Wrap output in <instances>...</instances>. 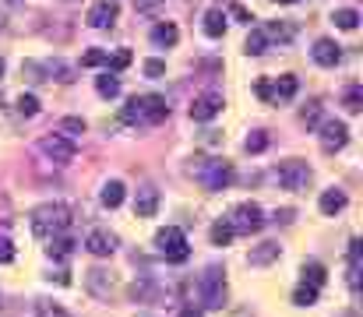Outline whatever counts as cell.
I'll return each mask as SVG.
<instances>
[{
  "instance_id": "cell-14",
  "label": "cell",
  "mask_w": 363,
  "mask_h": 317,
  "mask_svg": "<svg viewBox=\"0 0 363 317\" xmlns=\"http://www.w3.org/2000/svg\"><path fill=\"white\" fill-rule=\"evenodd\" d=\"M339 60H342V50L331 39H318L314 43V63H321V68H335Z\"/></svg>"
},
{
  "instance_id": "cell-34",
  "label": "cell",
  "mask_w": 363,
  "mask_h": 317,
  "mask_svg": "<svg viewBox=\"0 0 363 317\" xmlns=\"http://www.w3.org/2000/svg\"><path fill=\"white\" fill-rule=\"evenodd\" d=\"M346 110H349V113H360V110H363V92H360V85H353V88L346 92Z\"/></svg>"
},
{
  "instance_id": "cell-26",
  "label": "cell",
  "mask_w": 363,
  "mask_h": 317,
  "mask_svg": "<svg viewBox=\"0 0 363 317\" xmlns=\"http://www.w3.org/2000/svg\"><path fill=\"white\" fill-rule=\"evenodd\" d=\"M349 289L360 293V240L349 243Z\"/></svg>"
},
{
  "instance_id": "cell-42",
  "label": "cell",
  "mask_w": 363,
  "mask_h": 317,
  "mask_svg": "<svg viewBox=\"0 0 363 317\" xmlns=\"http://www.w3.org/2000/svg\"><path fill=\"white\" fill-rule=\"evenodd\" d=\"M233 18H240V21H247V25L254 21V18H251V11H247V8H240V4L233 8Z\"/></svg>"
},
{
  "instance_id": "cell-3",
  "label": "cell",
  "mask_w": 363,
  "mask_h": 317,
  "mask_svg": "<svg viewBox=\"0 0 363 317\" xmlns=\"http://www.w3.org/2000/svg\"><path fill=\"white\" fill-rule=\"evenodd\" d=\"M191 173L198 176V183L205 187V190H226L229 183H233V166L226 163V158H205V155H198V158H191Z\"/></svg>"
},
{
  "instance_id": "cell-11",
  "label": "cell",
  "mask_w": 363,
  "mask_h": 317,
  "mask_svg": "<svg viewBox=\"0 0 363 317\" xmlns=\"http://www.w3.org/2000/svg\"><path fill=\"white\" fill-rule=\"evenodd\" d=\"M116 18H120V4H116V0H99V4L88 11V25H92V28H113Z\"/></svg>"
},
{
  "instance_id": "cell-25",
  "label": "cell",
  "mask_w": 363,
  "mask_h": 317,
  "mask_svg": "<svg viewBox=\"0 0 363 317\" xmlns=\"http://www.w3.org/2000/svg\"><path fill=\"white\" fill-rule=\"evenodd\" d=\"M50 254H53V258H68V254L74 250V240L68 236V229L64 233H56V236H50V247H46Z\"/></svg>"
},
{
  "instance_id": "cell-40",
  "label": "cell",
  "mask_w": 363,
  "mask_h": 317,
  "mask_svg": "<svg viewBox=\"0 0 363 317\" xmlns=\"http://www.w3.org/2000/svg\"><path fill=\"white\" fill-rule=\"evenodd\" d=\"M145 74L148 78H163L166 74V63L163 60H145Z\"/></svg>"
},
{
  "instance_id": "cell-8",
  "label": "cell",
  "mask_w": 363,
  "mask_h": 317,
  "mask_svg": "<svg viewBox=\"0 0 363 317\" xmlns=\"http://www.w3.org/2000/svg\"><path fill=\"white\" fill-rule=\"evenodd\" d=\"M39 148H43V155H50L56 166H68V163H74V155H78V145L68 138V134H46L43 141H39Z\"/></svg>"
},
{
  "instance_id": "cell-22",
  "label": "cell",
  "mask_w": 363,
  "mask_h": 317,
  "mask_svg": "<svg viewBox=\"0 0 363 317\" xmlns=\"http://www.w3.org/2000/svg\"><path fill=\"white\" fill-rule=\"evenodd\" d=\"M208 236H211V247H229L236 233H233V226H229L226 218H219L216 226H211V233H208Z\"/></svg>"
},
{
  "instance_id": "cell-36",
  "label": "cell",
  "mask_w": 363,
  "mask_h": 317,
  "mask_svg": "<svg viewBox=\"0 0 363 317\" xmlns=\"http://www.w3.org/2000/svg\"><path fill=\"white\" fill-rule=\"evenodd\" d=\"M254 95H258V99H265V103H276V92H271V81L268 78L254 81Z\"/></svg>"
},
{
  "instance_id": "cell-23",
  "label": "cell",
  "mask_w": 363,
  "mask_h": 317,
  "mask_svg": "<svg viewBox=\"0 0 363 317\" xmlns=\"http://www.w3.org/2000/svg\"><path fill=\"white\" fill-rule=\"evenodd\" d=\"M222 32H226V14H222L219 8H216V11H208V14H205V36L219 39Z\"/></svg>"
},
{
  "instance_id": "cell-33",
  "label": "cell",
  "mask_w": 363,
  "mask_h": 317,
  "mask_svg": "<svg viewBox=\"0 0 363 317\" xmlns=\"http://www.w3.org/2000/svg\"><path fill=\"white\" fill-rule=\"evenodd\" d=\"M244 148H247L251 155L265 152V148H268V134H265V131H251V134H247V141H244Z\"/></svg>"
},
{
  "instance_id": "cell-30",
  "label": "cell",
  "mask_w": 363,
  "mask_h": 317,
  "mask_svg": "<svg viewBox=\"0 0 363 317\" xmlns=\"http://www.w3.org/2000/svg\"><path fill=\"white\" fill-rule=\"evenodd\" d=\"M96 92L103 95V99H116V95H120V81L113 74H103V78H96Z\"/></svg>"
},
{
  "instance_id": "cell-15",
  "label": "cell",
  "mask_w": 363,
  "mask_h": 317,
  "mask_svg": "<svg viewBox=\"0 0 363 317\" xmlns=\"http://www.w3.org/2000/svg\"><path fill=\"white\" fill-rule=\"evenodd\" d=\"M261 32H265L268 43H289L296 36V25H289V21H268Z\"/></svg>"
},
{
  "instance_id": "cell-29",
  "label": "cell",
  "mask_w": 363,
  "mask_h": 317,
  "mask_svg": "<svg viewBox=\"0 0 363 317\" xmlns=\"http://www.w3.org/2000/svg\"><path fill=\"white\" fill-rule=\"evenodd\" d=\"M265 46H268L265 32H261V28H251V36H247V43H244V53H247V57H261Z\"/></svg>"
},
{
  "instance_id": "cell-2",
  "label": "cell",
  "mask_w": 363,
  "mask_h": 317,
  "mask_svg": "<svg viewBox=\"0 0 363 317\" xmlns=\"http://www.w3.org/2000/svg\"><path fill=\"white\" fill-rule=\"evenodd\" d=\"M32 233L39 236V240H50V236H56V233H64L68 226H71V208L68 205H60V201H50V205H39V208H32Z\"/></svg>"
},
{
  "instance_id": "cell-20",
  "label": "cell",
  "mask_w": 363,
  "mask_h": 317,
  "mask_svg": "<svg viewBox=\"0 0 363 317\" xmlns=\"http://www.w3.org/2000/svg\"><path fill=\"white\" fill-rule=\"evenodd\" d=\"M279 258V243H258L254 250H251V265H271V261H276Z\"/></svg>"
},
{
  "instance_id": "cell-35",
  "label": "cell",
  "mask_w": 363,
  "mask_h": 317,
  "mask_svg": "<svg viewBox=\"0 0 363 317\" xmlns=\"http://www.w3.org/2000/svg\"><path fill=\"white\" fill-rule=\"evenodd\" d=\"M106 63H110L113 71H124L127 63H131V50H116L113 57H106Z\"/></svg>"
},
{
  "instance_id": "cell-9",
  "label": "cell",
  "mask_w": 363,
  "mask_h": 317,
  "mask_svg": "<svg viewBox=\"0 0 363 317\" xmlns=\"http://www.w3.org/2000/svg\"><path fill=\"white\" fill-rule=\"evenodd\" d=\"M349 141V127L342 120H324L321 123V148L324 152H342Z\"/></svg>"
},
{
  "instance_id": "cell-10",
  "label": "cell",
  "mask_w": 363,
  "mask_h": 317,
  "mask_svg": "<svg viewBox=\"0 0 363 317\" xmlns=\"http://www.w3.org/2000/svg\"><path fill=\"white\" fill-rule=\"evenodd\" d=\"M219 113H222V95L219 92H205V95H198V99L191 103V120H198V123L219 116Z\"/></svg>"
},
{
  "instance_id": "cell-44",
  "label": "cell",
  "mask_w": 363,
  "mask_h": 317,
  "mask_svg": "<svg viewBox=\"0 0 363 317\" xmlns=\"http://www.w3.org/2000/svg\"><path fill=\"white\" fill-rule=\"evenodd\" d=\"M276 222H282V226H286V222H293V212H289V208H282V212H276Z\"/></svg>"
},
{
  "instance_id": "cell-18",
  "label": "cell",
  "mask_w": 363,
  "mask_h": 317,
  "mask_svg": "<svg viewBox=\"0 0 363 317\" xmlns=\"http://www.w3.org/2000/svg\"><path fill=\"white\" fill-rule=\"evenodd\" d=\"M124 194H127V190H124V183H120V180H110V183H103V194H99V201H103L106 208H120V205H124Z\"/></svg>"
},
{
  "instance_id": "cell-5",
  "label": "cell",
  "mask_w": 363,
  "mask_h": 317,
  "mask_svg": "<svg viewBox=\"0 0 363 317\" xmlns=\"http://www.w3.org/2000/svg\"><path fill=\"white\" fill-rule=\"evenodd\" d=\"M229 226H233V233L236 236H251V233H258L261 226H265V212H261V205L258 201H240L233 212H229Z\"/></svg>"
},
{
  "instance_id": "cell-1",
  "label": "cell",
  "mask_w": 363,
  "mask_h": 317,
  "mask_svg": "<svg viewBox=\"0 0 363 317\" xmlns=\"http://www.w3.org/2000/svg\"><path fill=\"white\" fill-rule=\"evenodd\" d=\"M169 116V106L163 95L148 92V95H134V99H127V106L120 110V120L124 123H163Z\"/></svg>"
},
{
  "instance_id": "cell-4",
  "label": "cell",
  "mask_w": 363,
  "mask_h": 317,
  "mask_svg": "<svg viewBox=\"0 0 363 317\" xmlns=\"http://www.w3.org/2000/svg\"><path fill=\"white\" fill-rule=\"evenodd\" d=\"M156 247H159L163 258H166V261H173V265H184V261L191 258V243H187L184 229H176V226L159 229V233H156Z\"/></svg>"
},
{
  "instance_id": "cell-45",
  "label": "cell",
  "mask_w": 363,
  "mask_h": 317,
  "mask_svg": "<svg viewBox=\"0 0 363 317\" xmlns=\"http://www.w3.org/2000/svg\"><path fill=\"white\" fill-rule=\"evenodd\" d=\"M134 4H138L141 11H148V8H156V4H159V0H134Z\"/></svg>"
},
{
  "instance_id": "cell-7",
  "label": "cell",
  "mask_w": 363,
  "mask_h": 317,
  "mask_svg": "<svg viewBox=\"0 0 363 317\" xmlns=\"http://www.w3.org/2000/svg\"><path fill=\"white\" fill-rule=\"evenodd\" d=\"M201 303L208 310H222L226 307V282H222V272L219 268H208L201 275Z\"/></svg>"
},
{
  "instance_id": "cell-28",
  "label": "cell",
  "mask_w": 363,
  "mask_h": 317,
  "mask_svg": "<svg viewBox=\"0 0 363 317\" xmlns=\"http://www.w3.org/2000/svg\"><path fill=\"white\" fill-rule=\"evenodd\" d=\"M304 282H311V285H318V289H321V285L328 282L324 265H321V261H307V265H304Z\"/></svg>"
},
{
  "instance_id": "cell-27",
  "label": "cell",
  "mask_w": 363,
  "mask_h": 317,
  "mask_svg": "<svg viewBox=\"0 0 363 317\" xmlns=\"http://www.w3.org/2000/svg\"><path fill=\"white\" fill-rule=\"evenodd\" d=\"M331 21H335L342 32H353V28L360 25V11H353V8H339L335 14H331Z\"/></svg>"
},
{
  "instance_id": "cell-24",
  "label": "cell",
  "mask_w": 363,
  "mask_h": 317,
  "mask_svg": "<svg viewBox=\"0 0 363 317\" xmlns=\"http://www.w3.org/2000/svg\"><path fill=\"white\" fill-rule=\"evenodd\" d=\"M296 88H300V81H296L293 74L276 78V85H271V92H276V103H279V99H293V95H296Z\"/></svg>"
},
{
  "instance_id": "cell-31",
  "label": "cell",
  "mask_w": 363,
  "mask_h": 317,
  "mask_svg": "<svg viewBox=\"0 0 363 317\" xmlns=\"http://www.w3.org/2000/svg\"><path fill=\"white\" fill-rule=\"evenodd\" d=\"M18 113H21V116H36V113H39V99H36L32 92L18 95Z\"/></svg>"
},
{
  "instance_id": "cell-41",
  "label": "cell",
  "mask_w": 363,
  "mask_h": 317,
  "mask_svg": "<svg viewBox=\"0 0 363 317\" xmlns=\"http://www.w3.org/2000/svg\"><path fill=\"white\" fill-rule=\"evenodd\" d=\"M318 113H321V106H318V103H311L304 113H300V120H304V123H318Z\"/></svg>"
},
{
  "instance_id": "cell-12",
  "label": "cell",
  "mask_w": 363,
  "mask_h": 317,
  "mask_svg": "<svg viewBox=\"0 0 363 317\" xmlns=\"http://www.w3.org/2000/svg\"><path fill=\"white\" fill-rule=\"evenodd\" d=\"M85 250L96 254V258H110V254L116 250V236L106 233V229H92V233L85 236Z\"/></svg>"
},
{
  "instance_id": "cell-43",
  "label": "cell",
  "mask_w": 363,
  "mask_h": 317,
  "mask_svg": "<svg viewBox=\"0 0 363 317\" xmlns=\"http://www.w3.org/2000/svg\"><path fill=\"white\" fill-rule=\"evenodd\" d=\"M180 317H205V314H201V307H191V303H187L184 310H180Z\"/></svg>"
},
{
  "instance_id": "cell-6",
  "label": "cell",
  "mask_w": 363,
  "mask_h": 317,
  "mask_svg": "<svg viewBox=\"0 0 363 317\" xmlns=\"http://www.w3.org/2000/svg\"><path fill=\"white\" fill-rule=\"evenodd\" d=\"M276 176H279L282 190H307L311 187V166L304 158H286V163H279Z\"/></svg>"
},
{
  "instance_id": "cell-17",
  "label": "cell",
  "mask_w": 363,
  "mask_h": 317,
  "mask_svg": "<svg viewBox=\"0 0 363 317\" xmlns=\"http://www.w3.org/2000/svg\"><path fill=\"white\" fill-rule=\"evenodd\" d=\"M85 282H88V289H92L96 296H106V293L113 289V278H110V272H103V268L85 272Z\"/></svg>"
},
{
  "instance_id": "cell-38",
  "label": "cell",
  "mask_w": 363,
  "mask_h": 317,
  "mask_svg": "<svg viewBox=\"0 0 363 317\" xmlns=\"http://www.w3.org/2000/svg\"><path fill=\"white\" fill-rule=\"evenodd\" d=\"M106 57H110V53H103V50H88V53L81 57V63H85V68H99V63H106Z\"/></svg>"
},
{
  "instance_id": "cell-46",
  "label": "cell",
  "mask_w": 363,
  "mask_h": 317,
  "mask_svg": "<svg viewBox=\"0 0 363 317\" xmlns=\"http://www.w3.org/2000/svg\"><path fill=\"white\" fill-rule=\"evenodd\" d=\"M0 78H4V60H0Z\"/></svg>"
},
{
  "instance_id": "cell-19",
  "label": "cell",
  "mask_w": 363,
  "mask_h": 317,
  "mask_svg": "<svg viewBox=\"0 0 363 317\" xmlns=\"http://www.w3.org/2000/svg\"><path fill=\"white\" fill-rule=\"evenodd\" d=\"M176 39H180V32H176L173 21H159V25L152 28V43H156V46H176Z\"/></svg>"
},
{
  "instance_id": "cell-21",
  "label": "cell",
  "mask_w": 363,
  "mask_h": 317,
  "mask_svg": "<svg viewBox=\"0 0 363 317\" xmlns=\"http://www.w3.org/2000/svg\"><path fill=\"white\" fill-rule=\"evenodd\" d=\"M318 293H321L318 285H311V282H300L296 289H293V303H296V307H314V303H318Z\"/></svg>"
},
{
  "instance_id": "cell-32",
  "label": "cell",
  "mask_w": 363,
  "mask_h": 317,
  "mask_svg": "<svg viewBox=\"0 0 363 317\" xmlns=\"http://www.w3.org/2000/svg\"><path fill=\"white\" fill-rule=\"evenodd\" d=\"M60 131H64L68 138H78V134H85V120L81 116H64L60 120Z\"/></svg>"
},
{
  "instance_id": "cell-16",
  "label": "cell",
  "mask_w": 363,
  "mask_h": 317,
  "mask_svg": "<svg viewBox=\"0 0 363 317\" xmlns=\"http://www.w3.org/2000/svg\"><path fill=\"white\" fill-rule=\"evenodd\" d=\"M318 205H321V212H324V215H339V212L346 208V190L328 187L324 194H321V201H318Z\"/></svg>"
},
{
  "instance_id": "cell-37",
  "label": "cell",
  "mask_w": 363,
  "mask_h": 317,
  "mask_svg": "<svg viewBox=\"0 0 363 317\" xmlns=\"http://www.w3.org/2000/svg\"><path fill=\"white\" fill-rule=\"evenodd\" d=\"M36 310H39V317H71V314H68V310H60V307H56V303H53V307H50V303H46V300H39V303H36Z\"/></svg>"
},
{
  "instance_id": "cell-39",
  "label": "cell",
  "mask_w": 363,
  "mask_h": 317,
  "mask_svg": "<svg viewBox=\"0 0 363 317\" xmlns=\"http://www.w3.org/2000/svg\"><path fill=\"white\" fill-rule=\"evenodd\" d=\"M14 261V243L8 236H0V265H11Z\"/></svg>"
},
{
  "instance_id": "cell-47",
  "label": "cell",
  "mask_w": 363,
  "mask_h": 317,
  "mask_svg": "<svg viewBox=\"0 0 363 317\" xmlns=\"http://www.w3.org/2000/svg\"><path fill=\"white\" fill-rule=\"evenodd\" d=\"M279 4H296V0H279Z\"/></svg>"
},
{
  "instance_id": "cell-13",
  "label": "cell",
  "mask_w": 363,
  "mask_h": 317,
  "mask_svg": "<svg viewBox=\"0 0 363 317\" xmlns=\"http://www.w3.org/2000/svg\"><path fill=\"white\" fill-rule=\"evenodd\" d=\"M159 212V190L156 187H141L138 198H134V215L138 218H152Z\"/></svg>"
}]
</instances>
